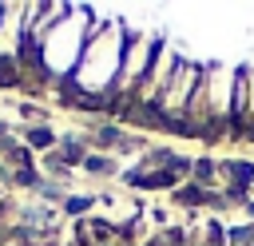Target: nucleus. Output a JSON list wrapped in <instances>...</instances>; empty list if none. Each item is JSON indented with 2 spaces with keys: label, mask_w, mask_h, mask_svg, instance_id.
<instances>
[{
  "label": "nucleus",
  "mask_w": 254,
  "mask_h": 246,
  "mask_svg": "<svg viewBox=\"0 0 254 246\" xmlns=\"http://www.w3.org/2000/svg\"><path fill=\"white\" fill-rule=\"evenodd\" d=\"M123 48H127L123 24H115V20L95 24L91 36H87V48H83V56H79V67H75L79 91H87V95L111 91L115 79H119V67H123Z\"/></svg>",
  "instance_id": "1"
},
{
  "label": "nucleus",
  "mask_w": 254,
  "mask_h": 246,
  "mask_svg": "<svg viewBox=\"0 0 254 246\" xmlns=\"http://www.w3.org/2000/svg\"><path fill=\"white\" fill-rule=\"evenodd\" d=\"M91 20L83 16H67L64 24H52L44 36H40V56H44V71L48 75H67L79 67V56L87 48V36H91Z\"/></svg>",
  "instance_id": "2"
},
{
  "label": "nucleus",
  "mask_w": 254,
  "mask_h": 246,
  "mask_svg": "<svg viewBox=\"0 0 254 246\" xmlns=\"http://www.w3.org/2000/svg\"><path fill=\"white\" fill-rule=\"evenodd\" d=\"M159 52V40L155 36H135L127 32V48H123V67H119V91H135L143 83V75L151 71V60Z\"/></svg>",
  "instance_id": "3"
},
{
  "label": "nucleus",
  "mask_w": 254,
  "mask_h": 246,
  "mask_svg": "<svg viewBox=\"0 0 254 246\" xmlns=\"http://www.w3.org/2000/svg\"><path fill=\"white\" fill-rule=\"evenodd\" d=\"M83 171H91V175H115V159H107V155H83Z\"/></svg>",
  "instance_id": "4"
},
{
  "label": "nucleus",
  "mask_w": 254,
  "mask_h": 246,
  "mask_svg": "<svg viewBox=\"0 0 254 246\" xmlns=\"http://www.w3.org/2000/svg\"><path fill=\"white\" fill-rule=\"evenodd\" d=\"M56 143V135L48 131V127H28V147H36V151H48Z\"/></svg>",
  "instance_id": "5"
},
{
  "label": "nucleus",
  "mask_w": 254,
  "mask_h": 246,
  "mask_svg": "<svg viewBox=\"0 0 254 246\" xmlns=\"http://www.w3.org/2000/svg\"><path fill=\"white\" fill-rule=\"evenodd\" d=\"M91 194H71V198H64V214H83V210H91Z\"/></svg>",
  "instance_id": "6"
},
{
  "label": "nucleus",
  "mask_w": 254,
  "mask_h": 246,
  "mask_svg": "<svg viewBox=\"0 0 254 246\" xmlns=\"http://www.w3.org/2000/svg\"><path fill=\"white\" fill-rule=\"evenodd\" d=\"M246 210H250V218H254V198H250V202H246Z\"/></svg>",
  "instance_id": "7"
}]
</instances>
